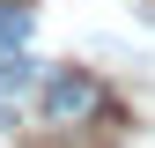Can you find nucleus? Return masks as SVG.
<instances>
[{
  "instance_id": "nucleus-1",
  "label": "nucleus",
  "mask_w": 155,
  "mask_h": 148,
  "mask_svg": "<svg viewBox=\"0 0 155 148\" xmlns=\"http://www.w3.org/2000/svg\"><path fill=\"white\" fill-rule=\"evenodd\" d=\"M111 111V89L96 82V74H81V67H59V74H45L37 82V126H89V119H104Z\"/></svg>"
},
{
  "instance_id": "nucleus-3",
  "label": "nucleus",
  "mask_w": 155,
  "mask_h": 148,
  "mask_svg": "<svg viewBox=\"0 0 155 148\" xmlns=\"http://www.w3.org/2000/svg\"><path fill=\"white\" fill-rule=\"evenodd\" d=\"M15 8H30V0H15Z\"/></svg>"
},
{
  "instance_id": "nucleus-2",
  "label": "nucleus",
  "mask_w": 155,
  "mask_h": 148,
  "mask_svg": "<svg viewBox=\"0 0 155 148\" xmlns=\"http://www.w3.org/2000/svg\"><path fill=\"white\" fill-rule=\"evenodd\" d=\"M30 82H37V74H30V59H22V45H0V89L15 96V89H30Z\"/></svg>"
}]
</instances>
